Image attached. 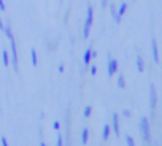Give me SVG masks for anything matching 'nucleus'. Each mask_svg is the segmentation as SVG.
<instances>
[{
	"label": "nucleus",
	"mask_w": 162,
	"mask_h": 146,
	"mask_svg": "<svg viewBox=\"0 0 162 146\" xmlns=\"http://www.w3.org/2000/svg\"><path fill=\"white\" fill-rule=\"evenodd\" d=\"M138 129H140V133H141V138L146 145H151L153 143V137H151V124H149V119L148 118H143L140 119L138 122Z\"/></svg>",
	"instance_id": "f257e3e1"
},
{
	"label": "nucleus",
	"mask_w": 162,
	"mask_h": 146,
	"mask_svg": "<svg viewBox=\"0 0 162 146\" xmlns=\"http://www.w3.org/2000/svg\"><path fill=\"white\" fill-rule=\"evenodd\" d=\"M92 21H94V8L91 5H87L86 10V19H84V26H83V38L87 40L91 35V27H92Z\"/></svg>",
	"instance_id": "f03ea898"
},
{
	"label": "nucleus",
	"mask_w": 162,
	"mask_h": 146,
	"mask_svg": "<svg viewBox=\"0 0 162 146\" xmlns=\"http://www.w3.org/2000/svg\"><path fill=\"white\" fill-rule=\"evenodd\" d=\"M10 40V46H11V67H13L14 73H19V56H17V48H16V41H14V35L8 38Z\"/></svg>",
	"instance_id": "7ed1b4c3"
},
{
	"label": "nucleus",
	"mask_w": 162,
	"mask_h": 146,
	"mask_svg": "<svg viewBox=\"0 0 162 146\" xmlns=\"http://www.w3.org/2000/svg\"><path fill=\"white\" fill-rule=\"evenodd\" d=\"M108 64H107V71H108V76H113L118 73V61L116 59H111V54L108 52Z\"/></svg>",
	"instance_id": "20e7f679"
},
{
	"label": "nucleus",
	"mask_w": 162,
	"mask_h": 146,
	"mask_svg": "<svg viewBox=\"0 0 162 146\" xmlns=\"http://www.w3.org/2000/svg\"><path fill=\"white\" fill-rule=\"evenodd\" d=\"M156 105H157V92H156V86L149 84V108H151V111L156 110Z\"/></svg>",
	"instance_id": "39448f33"
},
{
	"label": "nucleus",
	"mask_w": 162,
	"mask_h": 146,
	"mask_svg": "<svg viewBox=\"0 0 162 146\" xmlns=\"http://www.w3.org/2000/svg\"><path fill=\"white\" fill-rule=\"evenodd\" d=\"M151 51H153V61L159 64V49H157V41L154 37H151Z\"/></svg>",
	"instance_id": "423d86ee"
},
{
	"label": "nucleus",
	"mask_w": 162,
	"mask_h": 146,
	"mask_svg": "<svg viewBox=\"0 0 162 146\" xmlns=\"http://www.w3.org/2000/svg\"><path fill=\"white\" fill-rule=\"evenodd\" d=\"M113 132L114 135L119 138L121 137V129H119V116L116 114V113H113Z\"/></svg>",
	"instance_id": "0eeeda50"
},
{
	"label": "nucleus",
	"mask_w": 162,
	"mask_h": 146,
	"mask_svg": "<svg viewBox=\"0 0 162 146\" xmlns=\"http://www.w3.org/2000/svg\"><path fill=\"white\" fill-rule=\"evenodd\" d=\"M91 61H92V49L87 48L86 51H84V54H83V64H84V67L86 68L91 65Z\"/></svg>",
	"instance_id": "6e6552de"
},
{
	"label": "nucleus",
	"mask_w": 162,
	"mask_h": 146,
	"mask_svg": "<svg viewBox=\"0 0 162 146\" xmlns=\"http://www.w3.org/2000/svg\"><path fill=\"white\" fill-rule=\"evenodd\" d=\"M108 7H110V13H111V16H113L114 22L119 24V22H121V17L118 16V7H116L114 3H108Z\"/></svg>",
	"instance_id": "1a4fd4ad"
},
{
	"label": "nucleus",
	"mask_w": 162,
	"mask_h": 146,
	"mask_svg": "<svg viewBox=\"0 0 162 146\" xmlns=\"http://www.w3.org/2000/svg\"><path fill=\"white\" fill-rule=\"evenodd\" d=\"M110 135H111V126L110 124H105L104 130H102V140H104V141H108V140H110Z\"/></svg>",
	"instance_id": "9d476101"
},
{
	"label": "nucleus",
	"mask_w": 162,
	"mask_h": 146,
	"mask_svg": "<svg viewBox=\"0 0 162 146\" xmlns=\"http://www.w3.org/2000/svg\"><path fill=\"white\" fill-rule=\"evenodd\" d=\"M135 64H137V70L140 71V73L145 71V61H143L141 56H137V57H135Z\"/></svg>",
	"instance_id": "9b49d317"
},
{
	"label": "nucleus",
	"mask_w": 162,
	"mask_h": 146,
	"mask_svg": "<svg viewBox=\"0 0 162 146\" xmlns=\"http://www.w3.org/2000/svg\"><path fill=\"white\" fill-rule=\"evenodd\" d=\"M2 62H3V67H10V52L7 49L2 51Z\"/></svg>",
	"instance_id": "f8f14e48"
},
{
	"label": "nucleus",
	"mask_w": 162,
	"mask_h": 146,
	"mask_svg": "<svg viewBox=\"0 0 162 146\" xmlns=\"http://www.w3.org/2000/svg\"><path fill=\"white\" fill-rule=\"evenodd\" d=\"M87 140H89V129L84 127L81 130V145H87Z\"/></svg>",
	"instance_id": "ddd939ff"
},
{
	"label": "nucleus",
	"mask_w": 162,
	"mask_h": 146,
	"mask_svg": "<svg viewBox=\"0 0 162 146\" xmlns=\"http://www.w3.org/2000/svg\"><path fill=\"white\" fill-rule=\"evenodd\" d=\"M127 7L129 5L126 3V2H122V3H119V8H118V16L122 19V16L126 14V11H127Z\"/></svg>",
	"instance_id": "4468645a"
},
{
	"label": "nucleus",
	"mask_w": 162,
	"mask_h": 146,
	"mask_svg": "<svg viewBox=\"0 0 162 146\" xmlns=\"http://www.w3.org/2000/svg\"><path fill=\"white\" fill-rule=\"evenodd\" d=\"M30 62H32V67H37L38 65V59H37V51H35V48H30Z\"/></svg>",
	"instance_id": "2eb2a0df"
},
{
	"label": "nucleus",
	"mask_w": 162,
	"mask_h": 146,
	"mask_svg": "<svg viewBox=\"0 0 162 146\" xmlns=\"http://www.w3.org/2000/svg\"><path fill=\"white\" fill-rule=\"evenodd\" d=\"M118 87L119 89H124L126 87V79H124V75H118V81H116Z\"/></svg>",
	"instance_id": "dca6fc26"
},
{
	"label": "nucleus",
	"mask_w": 162,
	"mask_h": 146,
	"mask_svg": "<svg viewBox=\"0 0 162 146\" xmlns=\"http://www.w3.org/2000/svg\"><path fill=\"white\" fill-rule=\"evenodd\" d=\"M3 34H5V37H7V38H10V37H13V32H11V26H10V24H5V29H3Z\"/></svg>",
	"instance_id": "f3484780"
},
{
	"label": "nucleus",
	"mask_w": 162,
	"mask_h": 146,
	"mask_svg": "<svg viewBox=\"0 0 162 146\" xmlns=\"http://www.w3.org/2000/svg\"><path fill=\"white\" fill-rule=\"evenodd\" d=\"M56 145L57 146H62L64 145V137H62V132L57 130V138H56Z\"/></svg>",
	"instance_id": "a211bd4d"
},
{
	"label": "nucleus",
	"mask_w": 162,
	"mask_h": 146,
	"mask_svg": "<svg viewBox=\"0 0 162 146\" xmlns=\"http://www.w3.org/2000/svg\"><path fill=\"white\" fill-rule=\"evenodd\" d=\"M91 114H92V106H91V105L84 106V110H83V116H84V118H89Z\"/></svg>",
	"instance_id": "6ab92c4d"
},
{
	"label": "nucleus",
	"mask_w": 162,
	"mask_h": 146,
	"mask_svg": "<svg viewBox=\"0 0 162 146\" xmlns=\"http://www.w3.org/2000/svg\"><path fill=\"white\" fill-rule=\"evenodd\" d=\"M87 68H89V73H91L92 76H95V75H97V65H89Z\"/></svg>",
	"instance_id": "aec40b11"
},
{
	"label": "nucleus",
	"mask_w": 162,
	"mask_h": 146,
	"mask_svg": "<svg viewBox=\"0 0 162 146\" xmlns=\"http://www.w3.org/2000/svg\"><path fill=\"white\" fill-rule=\"evenodd\" d=\"M126 143H127L129 146H134V145H135V140L132 138L130 135H126Z\"/></svg>",
	"instance_id": "412c9836"
},
{
	"label": "nucleus",
	"mask_w": 162,
	"mask_h": 146,
	"mask_svg": "<svg viewBox=\"0 0 162 146\" xmlns=\"http://www.w3.org/2000/svg\"><path fill=\"white\" fill-rule=\"evenodd\" d=\"M52 129H54L56 132L60 130V122H59V121H54V122H52Z\"/></svg>",
	"instance_id": "4be33fe9"
},
{
	"label": "nucleus",
	"mask_w": 162,
	"mask_h": 146,
	"mask_svg": "<svg viewBox=\"0 0 162 146\" xmlns=\"http://www.w3.org/2000/svg\"><path fill=\"white\" fill-rule=\"evenodd\" d=\"M122 116H124V118H130L132 111H130V110H124V111H122Z\"/></svg>",
	"instance_id": "5701e85b"
},
{
	"label": "nucleus",
	"mask_w": 162,
	"mask_h": 146,
	"mask_svg": "<svg viewBox=\"0 0 162 146\" xmlns=\"http://www.w3.org/2000/svg\"><path fill=\"white\" fill-rule=\"evenodd\" d=\"M64 70H65V65H64V62H60V64H59V67H57V71H59V73H62Z\"/></svg>",
	"instance_id": "b1692460"
},
{
	"label": "nucleus",
	"mask_w": 162,
	"mask_h": 146,
	"mask_svg": "<svg viewBox=\"0 0 162 146\" xmlns=\"http://www.w3.org/2000/svg\"><path fill=\"white\" fill-rule=\"evenodd\" d=\"M0 145L2 146H8V140L5 138V137H2V138H0Z\"/></svg>",
	"instance_id": "393cba45"
},
{
	"label": "nucleus",
	"mask_w": 162,
	"mask_h": 146,
	"mask_svg": "<svg viewBox=\"0 0 162 146\" xmlns=\"http://www.w3.org/2000/svg\"><path fill=\"white\" fill-rule=\"evenodd\" d=\"M7 10V5H5V0H0V11Z\"/></svg>",
	"instance_id": "a878e982"
},
{
	"label": "nucleus",
	"mask_w": 162,
	"mask_h": 146,
	"mask_svg": "<svg viewBox=\"0 0 162 146\" xmlns=\"http://www.w3.org/2000/svg\"><path fill=\"white\" fill-rule=\"evenodd\" d=\"M108 2L110 0H100V7H108Z\"/></svg>",
	"instance_id": "bb28decb"
},
{
	"label": "nucleus",
	"mask_w": 162,
	"mask_h": 146,
	"mask_svg": "<svg viewBox=\"0 0 162 146\" xmlns=\"http://www.w3.org/2000/svg\"><path fill=\"white\" fill-rule=\"evenodd\" d=\"M3 29H5V24H3V21H2V17H0V30L3 32Z\"/></svg>",
	"instance_id": "cd10ccee"
}]
</instances>
